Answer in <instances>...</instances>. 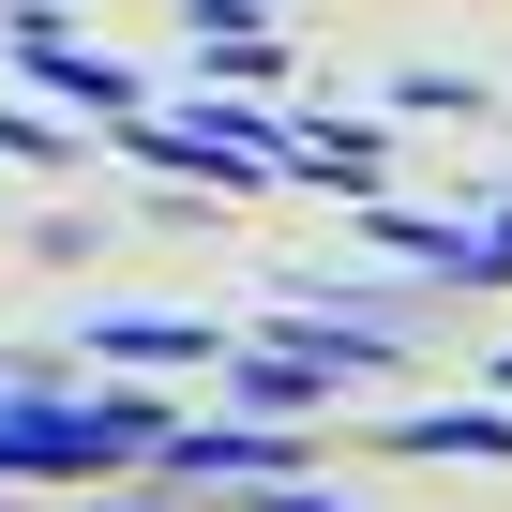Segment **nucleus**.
<instances>
[{"mask_svg": "<svg viewBox=\"0 0 512 512\" xmlns=\"http://www.w3.org/2000/svg\"><path fill=\"white\" fill-rule=\"evenodd\" d=\"M196 61H211V76H272L287 46H272V16H256V0H196Z\"/></svg>", "mask_w": 512, "mask_h": 512, "instance_id": "nucleus-4", "label": "nucleus"}, {"mask_svg": "<svg viewBox=\"0 0 512 512\" xmlns=\"http://www.w3.org/2000/svg\"><path fill=\"white\" fill-rule=\"evenodd\" d=\"M497 377H512V362H497Z\"/></svg>", "mask_w": 512, "mask_h": 512, "instance_id": "nucleus-10", "label": "nucleus"}, {"mask_svg": "<svg viewBox=\"0 0 512 512\" xmlns=\"http://www.w3.org/2000/svg\"><path fill=\"white\" fill-rule=\"evenodd\" d=\"M392 452H497V467H512V422H497V407H467V422L422 407V422H392Z\"/></svg>", "mask_w": 512, "mask_h": 512, "instance_id": "nucleus-5", "label": "nucleus"}, {"mask_svg": "<svg viewBox=\"0 0 512 512\" xmlns=\"http://www.w3.org/2000/svg\"><path fill=\"white\" fill-rule=\"evenodd\" d=\"M181 467H196V482H272L287 452H272V437H181Z\"/></svg>", "mask_w": 512, "mask_h": 512, "instance_id": "nucleus-6", "label": "nucleus"}, {"mask_svg": "<svg viewBox=\"0 0 512 512\" xmlns=\"http://www.w3.org/2000/svg\"><path fill=\"white\" fill-rule=\"evenodd\" d=\"M272 512H362V497H317V482H287V497H272Z\"/></svg>", "mask_w": 512, "mask_h": 512, "instance_id": "nucleus-7", "label": "nucleus"}, {"mask_svg": "<svg viewBox=\"0 0 512 512\" xmlns=\"http://www.w3.org/2000/svg\"><path fill=\"white\" fill-rule=\"evenodd\" d=\"M16 61H31V76H46V91H61V106H106V121H121V106H136V76H121V61H91V46H61V31H46V16H16Z\"/></svg>", "mask_w": 512, "mask_h": 512, "instance_id": "nucleus-2", "label": "nucleus"}, {"mask_svg": "<svg viewBox=\"0 0 512 512\" xmlns=\"http://www.w3.org/2000/svg\"><path fill=\"white\" fill-rule=\"evenodd\" d=\"M181 452L166 392H91V407H0V482H76V467H136Z\"/></svg>", "mask_w": 512, "mask_h": 512, "instance_id": "nucleus-1", "label": "nucleus"}, {"mask_svg": "<svg viewBox=\"0 0 512 512\" xmlns=\"http://www.w3.org/2000/svg\"><path fill=\"white\" fill-rule=\"evenodd\" d=\"M0 512H16V497H0Z\"/></svg>", "mask_w": 512, "mask_h": 512, "instance_id": "nucleus-9", "label": "nucleus"}, {"mask_svg": "<svg viewBox=\"0 0 512 512\" xmlns=\"http://www.w3.org/2000/svg\"><path fill=\"white\" fill-rule=\"evenodd\" d=\"M226 332L211 317H91V362H136V377H166V362H211Z\"/></svg>", "mask_w": 512, "mask_h": 512, "instance_id": "nucleus-3", "label": "nucleus"}, {"mask_svg": "<svg viewBox=\"0 0 512 512\" xmlns=\"http://www.w3.org/2000/svg\"><path fill=\"white\" fill-rule=\"evenodd\" d=\"M482 272H512V211H497V226H482Z\"/></svg>", "mask_w": 512, "mask_h": 512, "instance_id": "nucleus-8", "label": "nucleus"}]
</instances>
